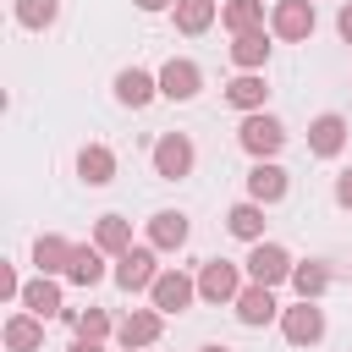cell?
I'll return each instance as SVG.
<instances>
[{"instance_id":"1","label":"cell","mask_w":352,"mask_h":352,"mask_svg":"<svg viewBox=\"0 0 352 352\" xmlns=\"http://www.w3.org/2000/svg\"><path fill=\"white\" fill-rule=\"evenodd\" d=\"M236 143H242L253 160H275V154L286 148V126H280L275 116L253 110V116H242V126H236Z\"/></svg>"},{"instance_id":"2","label":"cell","mask_w":352,"mask_h":352,"mask_svg":"<svg viewBox=\"0 0 352 352\" xmlns=\"http://www.w3.org/2000/svg\"><path fill=\"white\" fill-rule=\"evenodd\" d=\"M192 160H198V148H192L187 132H160V143H154V176L182 182V176H192Z\"/></svg>"},{"instance_id":"3","label":"cell","mask_w":352,"mask_h":352,"mask_svg":"<svg viewBox=\"0 0 352 352\" xmlns=\"http://www.w3.org/2000/svg\"><path fill=\"white\" fill-rule=\"evenodd\" d=\"M292 253L280 248V242H253V253H248V275H253V286H280V280H292Z\"/></svg>"},{"instance_id":"4","label":"cell","mask_w":352,"mask_h":352,"mask_svg":"<svg viewBox=\"0 0 352 352\" xmlns=\"http://www.w3.org/2000/svg\"><path fill=\"white\" fill-rule=\"evenodd\" d=\"M110 275H116V286H121V292H148V286L160 280V253H154V248H132V253H121V258H116V270H110Z\"/></svg>"},{"instance_id":"5","label":"cell","mask_w":352,"mask_h":352,"mask_svg":"<svg viewBox=\"0 0 352 352\" xmlns=\"http://www.w3.org/2000/svg\"><path fill=\"white\" fill-rule=\"evenodd\" d=\"M198 297H204V302H236V297H242V270H236L231 258H209V264L198 270Z\"/></svg>"},{"instance_id":"6","label":"cell","mask_w":352,"mask_h":352,"mask_svg":"<svg viewBox=\"0 0 352 352\" xmlns=\"http://www.w3.org/2000/svg\"><path fill=\"white\" fill-rule=\"evenodd\" d=\"M192 297H198V280L182 270H160V280L148 286V308H160V314H182V308H192Z\"/></svg>"},{"instance_id":"7","label":"cell","mask_w":352,"mask_h":352,"mask_svg":"<svg viewBox=\"0 0 352 352\" xmlns=\"http://www.w3.org/2000/svg\"><path fill=\"white\" fill-rule=\"evenodd\" d=\"M280 336H286L292 346H319V341H324V308H319V302L286 308V314H280Z\"/></svg>"},{"instance_id":"8","label":"cell","mask_w":352,"mask_h":352,"mask_svg":"<svg viewBox=\"0 0 352 352\" xmlns=\"http://www.w3.org/2000/svg\"><path fill=\"white\" fill-rule=\"evenodd\" d=\"M198 88H204V72H198V60H187V55H170V60L160 66V94H165V99L187 104Z\"/></svg>"},{"instance_id":"9","label":"cell","mask_w":352,"mask_h":352,"mask_svg":"<svg viewBox=\"0 0 352 352\" xmlns=\"http://www.w3.org/2000/svg\"><path fill=\"white\" fill-rule=\"evenodd\" d=\"M160 324H165L160 308H132V314L116 324V341H121L126 352H148V346L160 341Z\"/></svg>"},{"instance_id":"10","label":"cell","mask_w":352,"mask_h":352,"mask_svg":"<svg viewBox=\"0 0 352 352\" xmlns=\"http://www.w3.org/2000/svg\"><path fill=\"white\" fill-rule=\"evenodd\" d=\"M270 33L286 38V44H302V38L314 33V0H280V6L270 11Z\"/></svg>"},{"instance_id":"11","label":"cell","mask_w":352,"mask_h":352,"mask_svg":"<svg viewBox=\"0 0 352 352\" xmlns=\"http://www.w3.org/2000/svg\"><path fill=\"white\" fill-rule=\"evenodd\" d=\"M341 148H346V116H336V110L314 116V121H308V154H319V160H336Z\"/></svg>"},{"instance_id":"12","label":"cell","mask_w":352,"mask_h":352,"mask_svg":"<svg viewBox=\"0 0 352 352\" xmlns=\"http://www.w3.org/2000/svg\"><path fill=\"white\" fill-rule=\"evenodd\" d=\"M286 187H292V176H286L275 160H258V165L248 170V198H253V204H280Z\"/></svg>"},{"instance_id":"13","label":"cell","mask_w":352,"mask_h":352,"mask_svg":"<svg viewBox=\"0 0 352 352\" xmlns=\"http://www.w3.org/2000/svg\"><path fill=\"white\" fill-rule=\"evenodd\" d=\"M187 214H176V209H160L154 220H148V248L154 253H176V248H187Z\"/></svg>"},{"instance_id":"14","label":"cell","mask_w":352,"mask_h":352,"mask_svg":"<svg viewBox=\"0 0 352 352\" xmlns=\"http://www.w3.org/2000/svg\"><path fill=\"white\" fill-rule=\"evenodd\" d=\"M154 94H160V77H148L143 66H126V72H116V99H121L126 110H143Z\"/></svg>"},{"instance_id":"15","label":"cell","mask_w":352,"mask_h":352,"mask_svg":"<svg viewBox=\"0 0 352 352\" xmlns=\"http://www.w3.org/2000/svg\"><path fill=\"white\" fill-rule=\"evenodd\" d=\"M77 176H82L88 187H110V182H116V154H110L104 143H82V148H77Z\"/></svg>"},{"instance_id":"16","label":"cell","mask_w":352,"mask_h":352,"mask_svg":"<svg viewBox=\"0 0 352 352\" xmlns=\"http://www.w3.org/2000/svg\"><path fill=\"white\" fill-rule=\"evenodd\" d=\"M110 270H104V248L99 242H82V248H72V264H66V280L72 286H99Z\"/></svg>"},{"instance_id":"17","label":"cell","mask_w":352,"mask_h":352,"mask_svg":"<svg viewBox=\"0 0 352 352\" xmlns=\"http://www.w3.org/2000/svg\"><path fill=\"white\" fill-rule=\"evenodd\" d=\"M231 308H236V319H242L248 330H258V324H270V319L280 314V308H275V292H270V286H242V297H236Z\"/></svg>"},{"instance_id":"18","label":"cell","mask_w":352,"mask_h":352,"mask_svg":"<svg viewBox=\"0 0 352 352\" xmlns=\"http://www.w3.org/2000/svg\"><path fill=\"white\" fill-rule=\"evenodd\" d=\"M22 308H28V314H38V319L66 314V308H60V286H55V275H33V280L22 286Z\"/></svg>"},{"instance_id":"19","label":"cell","mask_w":352,"mask_h":352,"mask_svg":"<svg viewBox=\"0 0 352 352\" xmlns=\"http://www.w3.org/2000/svg\"><path fill=\"white\" fill-rule=\"evenodd\" d=\"M38 346H44V319L28 314V308L11 314L6 319V352H38Z\"/></svg>"},{"instance_id":"20","label":"cell","mask_w":352,"mask_h":352,"mask_svg":"<svg viewBox=\"0 0 352 352\" xmlns=\"http://www.w3.org/2000/svg\"><path fill=\"white\" fill-rule=\"evenodd\" d=\"M226 231L242 236V242H264V204H253V198L231 204V209H226Z\"/></svg>"},{"instance_id":"21","label":"cell","mask_w":352,"mask_h":352,"mask_svg":"<svg viewBox=\"0 0 352 352\" xmlns=\"http://www.w3.org/2000/svg\"><path fill=\"white\" fill-rule=\"evenodd\" d=\"M264 99H270V88H264V77L258 72H242V77H231L226 82V104H236V110H264Z\"/></svg>"},{"instance_id":"22","label":"cell","mask_w":352,"mask_h":352,"mask_svg":"<svg viewBox=\"0 0 352 352\" xmlns=\"http://www.w3.org/2000/svg\"><path fill=\"white\" fill-rule=\"evenodd\" d=\"M231 60L242 66V72H264V60H270V33L258 28V33H236L231 38Z\"/></svg>"},{"instance_id":"23","label":"cell","mask_w":352,"mask_h":352,"mask_svg":"<svg viewBox=\"0 0 352 352\" xmlns=\"http://www.w3.org/2000/svg\"><path fill=\"white\" fill-rule=\"evenodd\" d=\"M94 242L104 248V253H132V220L126 214H99V226H94Z\"/></svg>"},{"instance_id":"24","label":"cell","mask_w":352,"mask_h":352,"mask_svg":"<svg viewBox=\"0 0 352 352\" xmlns=\"http://www.w3.org/2000/svg\"><path fill=\"white\" fill-rule=\"evenodd\" d=\"M33 264H38V275H66V264H72V242L66 236H38L33 242Z\"/></svg>"},{"instance_id":"25","label":"cell","mask_w":352,"mask_h":352,"mask_svg":"<svg viewBox=\"0 0 352 352\" xmlns=\"http://www.w3.org/2000/svg\"><path fill=\"white\" fill-rule=\"evenodd\" d=\"M220 22L231 28V38L236 33H258L264 28V0H226L220 6Z\"/></svg>"},{"instance_id":"26","label":"cell","mask_w":352,"mask_h":352,"mask_svg":"<svg viewBox=\"0 0 352 352\" xmlns=\"http://www.w3.org/2000/svg\"><path fill=\"white\" fill-rule=\"evenodd\" d=\"M292 286H297V302H319V297L330 292V270H324L319 258H308V264L292 270Z\"/></svg>"},{"instance_id":"27","label":"cell","mask_w":352,"mask_h":352,"mask_svg":"<svg viewBox=\"0 0 352 352\" xmlns=\"http://www.w3.org/2000/svg\"><path fill=\"white\" fill-rule=\"evenodd\" d=\"M170 16H176V28H182V33H209V28H214V16H220V6H214V0H176V11H170Z\"/></svg>"},{"instance_id":"28","label":"cell","mask_w":352,"mask_h":352,"mask_svg":"<svg viewBox=\"0 0 352 352\" xmlns=\"http://www.w3.org/2000/svg\"><path fill=\"white\" fill-rule=\"evenodd\" d=\"M55 16H60V0H16V22L33 28V33L55 28Z\"/></svg>"},{"instance_id":"29","label":"cell","mask_w":352,"mask_h":352,"mask_svg":"<svg viewBox=\"0 0 352 352\" xmlns=\"http://www.w3.org/2000/svg\"><path fill=\"white\" fill-rule=\"evenodd\" d=\"M77 336L82 341H104V336H116V324H110L104 308H88V314H77Z\"/></svg>"},{"instance_id":"30","label":"cell","mask_w":352,"mask_h":352,"mask_svg":"<svg viewBox=\"0 0 352 352\" xmlns=\"http://www.w3.org/2000/svg\"><path fill=\"white\" fill-rule=\"evenodd\" d=\"M336 204H341V209H352V170H341V176H336Z\"/></svg>"},{"instance_id":"31","label":"cell","mask_w":352,"mask_h":352,"mask_svg":"<svg viewBox=\"0 0 352 352\" xmlns=\"http://www.w3.org/2000/svg\"><path fill=\"white\" fill-rule=\"evenodd\" d=\"M336 33H341V38H346V44H352V0H346V6H341V11H336Z\"/></svg>"},{"instance_id":"32","label":"cell","mask_w":352,"mask_h":352,"mask_svg":"<svg viewBox=\"0 0 352 352\" xmlns=\"http://www.w3.org/2000/svg\"><path fill=\"white\" fill-rule=\"evenodd\" d=\"M138 11H176V0H132Z\"/></svg>"},{"instance_id":"33","label":"cell","mask_w":352,"mask_h":352,"mask_svg":"<svg viewBox=\"0 0 352 352\" xmlns=\"http://www.w3.org/2000/svg\"><path fill=\"white\" fill-rule=\"evenodd\" d=\"M66 352H104V341H82V336H77V341H72Z\"/></svg>"},{"instance_id":"34","label":"cell","mask_w":352,"mask_h":352,"mask_svg":"<svg viewBox=\"0 0 352 352\" xmlns=\"http://www.w3.org/2000/svg\"><path fill=\"white\" fill-rule=\"evenodd\" d=\"M198 352H226V346H198Z\"/></svg>"},{"instance_id":"35","label":"cell","mask_w":352,"mask_h":352,"mask_svg":"<svg viewBox=\"0 0 352 352\" xmlns=\"http://www.w3.org/2000/svg\"><path fill=\"white\" fill-rule=\"evenodd\" d=\"M314 6H319V0H314Z\"/></svg>"}]
</instances>
